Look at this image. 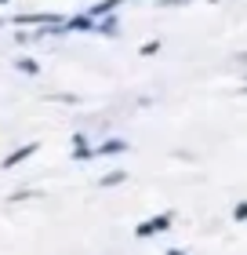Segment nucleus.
<instances>
[{
    "label": "nucleus",
    "instance_id": "423d86ee",
    "mask_svg": "<svg viewBox=\"0 0 247 255\" xmlns=\"http://www.w3.org/2000/svg\"><path fill=\"white\" fill-rule=\"evenodd\" d=\"M233 219H237V223H247V201H240L237 208H233Z\"/></svg>",
    "mask_w": 247,
    "mask_h": 255
},
{
    "label": "nucleus",
    "instance_id": "1a4fd4ad",
    "mask_svg": "<svg viewBox=\"0 0 247 255\" xmlns=\"http://www.w3.org/2000/svg\"><path fill=\"white\" fill-rule=\"evenodd\" d=\"M160 7H174V4H189V0H157Z\"/></svg>",
    "mask_w": 247,
    "mask_h": 255
},
{
    "label": "nucleus",
    "instance_id": "7ed1b4c3",
    "mask_svg": "<svg viewBox=\"0 0 247 255\" xmlns=\"http://www.w3.org/2000/svg\"><path fill=\"white\" fill-rule=\"evenodd\" d=\"M124 149H127L124 138H109V142H102L95 153H102V157H116V153H124Z\"/></svg>",
    "mask_w": 247,
    "mask_h": 255
},
{
    "label": "nucleus",
    "instance_id": "f03ea898",
    "mask_svg": "<svg viewBox=\"0 0 247 255\" xmlns=\"http://www.w3.org/2000/svg\"><path fill=\"white\" fill-rule=\"evenodd\" d=\"M40 149V142H26V146H18L11 157H4V168H15V164H22V160H29L33 153Z\"/></svg>",
    "mask_w": 247,
    "mask_h": 255
},
{
    "label": "nucleus",
    "instance_id": "0eeeda50",
    "mask_svg": "<svg viewBox=\"0 0 247 255\" xmlns=\"http://www.w3.org/2000/svg\"><path fill=\"white\" fill-rule=\"evenodd\" d=\"M18 69H22V73H37V62H33V59H18Z\"/></svg>",
    "mask_w": 247,
    "mask_h": 255
},
{
    "label": "nucleus",
    "instance_id": "f257e3e1",
    "mask_svg": "<svg viewBox=\"0 0 247 255\" xmlns=\"http://www.w3.org/2000/svg\"><path fill=\"white\" fill-rule=\"evenodd\" d=\"M171 226V215H153L149 223L138 226V237H153V234H164V230Z\"/></svg>",
    "mask_w": 247,
    "mask_h": 255
},
{
    "label": "nucleus",
    "instance_id": "9b49d317",
    "mask_svg": "<svg viewBox=\"0 0 247 255\" xmlns=\"http://www.w3.org/2000/svg\"><path fill=\"white\" fill-rule=\"evenodd\" d=\"M244 91H247V88H244Z\"/></svg>",
    "mask_w": 247,
    "mask_h": 255
},
{
    "label": "nucleus",
    "instance_id": "39448f33",
    "mask_svg": "<svg viewBox=\"0 0 247 255\" xmlns=\"http://www.w3.org/2000/svg\"><path fill=\"white\" fill-rule=\"evenodd\" d=\"M124 179H127V171H109V175H102L98 182H102V186H120Z\"/></svg>",
    "mask_w": 247,
    "mask_h": 255
},
{
    "label": "nucleus",
    "instance_id": "20e7f679",
    "mask_svg": "<svg viewBox=\"0 0 247 255\" xmlns=\"http://www.w3.org/2000/svg\"><path fill=\"white\" fill-rule=\"evenodd\" d=\"M120 4H127V0H102V4H95V7L87 11V15H91V18H98V15H109V11H116Z\"/></svg>",
    "mask_w": 247,
    "mask_h": 255
},
{
    "label": "nucleus",
    "instance_id": "6e6552de",
    "mask_svg": "<svg viewBox=\"0 0 247 255\" xmlns=\"http://www.w3.org/2000/svg\"><path fill=\"white\" fill-rule=\"evenodd\" d=\"M160 51V40H149V44H142V55H157Z\"/></svg>",
    "mask_w": 247,
    "mask_h": 255
},
{
    "label": "nucleus",
    "instance_id": "9d476101",
    "mask_svg": "<svg viewBox=\"0 0 247 255\" xmlns=\"http://www.w3.org/2000/svg\"><path fill=\"white\" fill-rule=\"evenodd\" d=\"M167 255H182V252H167Z\"/></svg>",
    "mask_w": 247,
    "mask_h": 255
}]
</instances>
